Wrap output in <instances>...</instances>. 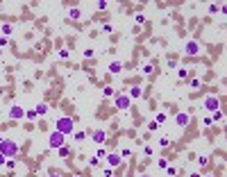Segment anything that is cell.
Here are the masks:
<instances>
[{
  "instance_id": "1",
  "label": "cell",
  "mask_w": 227,
  "mask_h": 177,
  "mask_svg": "<svg viewBox=\"0 0 227 177\" xmlns=\"http://www.w3.org/2000/svg\"><path fill=\"white\" fill-rule=\"evenodd\" d=\"M57 129H59V132H70V129H73V123H70L68 118H61L59 125H57Z\"/></svg>"
},
{
  "instance_id": "2",
  "label": "cell",
  "mask_w": 227,
  "mask_h": 177,
  "mask_svg": "<svg viewBox=\"0 0 227 177\" xmlns=\"http://www.w3.org/2000/svg\"><path fill=\"white\" fill-rule=\"evenodd\" d=\"M0 148H2V152H5V154H14V152H16V145L11 143V141H2V143H0Z\"/></svg>"
},
{
  "instance_id": "3",
  "label": "cell",
  "mask_w": 227,
  "mask_h": 177,
  "mask_svg": "<svg viewBox=\"0 0 227 177\" xmlns=\"http://www.w3.org/2000/svg\"><path fill=\"white\" fill-rule=\"evenodd\" d=\"M116 104H118L121 109H127V107H130V98H127V95H121V98L116 100Z\"/></svg>"
},
{
  "instance_id": "4",
  "label": "cell",
  "mask_w": 227,
  "mask_h": 177,
  "mask_svg": "<svg viewBox=\"0 0 227 177\" xmlns=\"http://www.w3.org/2000/svg\"><path fill=\"white\" fill-rule=\"evenodd\" d=\"M50 145H52V148H59L61 145V132H57V134L50 136Z\"/></svg>"
},
{
  "instance_id": "5",
  "label": "cell",
  "mask_w": 227,
  "mask_h": 177,
  "mask_svg": "<svg viewBox=\"0 0 227 177\" xmlns=\"http://www.w3.org/2000/svg\"><path fill=\"white\" fill-rule=\"evenodd\" d=\"M198 50H200L198 43H189V45H186V52H189V55H198Z\"/></svg>"
},
{
  "instance_id": "6",
  "label": "cell",
  "mask_w": 227,
  "mask_h": 177,
  "mask_svg": "<svg viewBox=\"0 0 227 177\" xmlns=\"http://www.w3.org/2000/svg\"><path fill=\"white\" fill-rule=\"evenodd\" d=\"M218 107V100L216 98H207V109H216Z\"/></svg>"
},
{
  "instance_id": "7",
  "label": "cell",
  "mask_w": 227,
  "mask_h": 177,
  "mask_svg": "<svg viewBox=\"0 0 227 177\" xmlns=\"http://www.w3.org/2000/svg\"><path fill=\"white\" fill-rule=\"evenodd\" d=\"M177 123H179V125H186V123H189V116H186V114H179V116H177Z\"/></svg>"
},
{
  "instance_id": "8",
  "label": "cell",
  "mask_w": 227,
  "mask_h": 177,
  "mask_svg": "<svg viewBox=\"0 0 227 177\" xmlns=\"http://www.w3.org/2000/svg\"><path fill=\"white\" fill-rule=\"evenodd\" d=\"M109 163H111V166H118V163H121V161H118V154H109Z\"/></svg>"
},
{
  "instance_id": "9",
  "label": "cell",
  "mask_w": 227,
  "mask_h": 177,
  "mask_svg": "<svg viewBox=\"0 0 227 177\" xmlns=\"http://www.w3.org/2000/svg\"><path fill=\"white\" fill-rule=\"evenodd\" d=\"M11 116H14V118H21V116H23V109H21V107H14V109H11Z\"/></svg>"
},
{
  "instance_id": "10",
  "label": "cell",
  "mask_w": 227,
  "mask_h": 177,
  "mask_svg": "<svg viewBox=\"0 0 227 177\" xmlns=\"http://www.w3.org/2000/svg\"><path fill=\"white\" fill-rule=\"evenodd\" d=\"M118 70H121V64H118V61H116V64H111V73H118Z\"/></svg>"
},
{
  "instance_id": "11",
  "label": "cell",
  "mask_w": 227,
  "mask_h": 177,
  "mask_svg": "<svg viewBox=\"0 0 227 177\" xmlns=\"http://www.w3.org/2000/svg\"><path fill=\"white\" fill-rule=\"evenodd\" d=\"M93 136H96V141H102V139H105V134H102V132H96Z\"/></svg>"
},
{
  "instance_id": "12",
  "label": "cell",
  "mask_w": 227,
  "mask_h": 177,
  "mask_svg": "<svg viewBox=\"0 0 227 177\" xmlns=\"http://www.w3.org/2000/svg\"><path fill=\"white\" fill-rule=\"evenodd\" d=\"M2 163H5V154H0V166H2Z\"/></svg>"
},
{
  "instance_id": "13",
  "label": "cell",
  "mask_w": 227,
  "mask_h": 177,
  "mask_svg": "<svg viewBox=\"0 0 227 177\" xmlns=\"http://www.w3.org/2000/svg\"><path fill=\"white\" fill-rule=\"evenodd\" d=\"M55 177H57V175H55Z\"/></svg>"
}]
</instances>
